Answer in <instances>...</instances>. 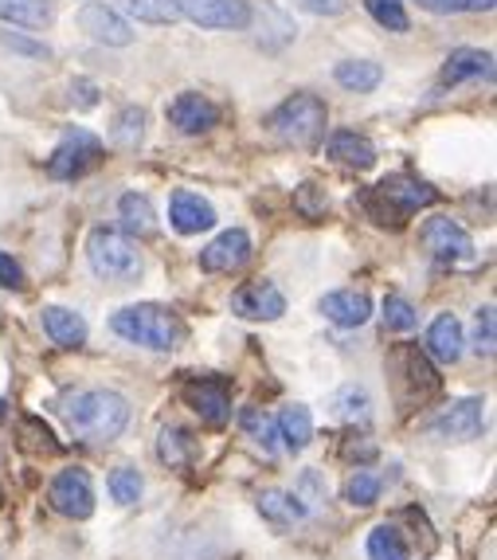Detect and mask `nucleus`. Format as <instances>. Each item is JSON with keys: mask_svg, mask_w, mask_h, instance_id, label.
<instances>
[{"mask_svg": "<svg viewBox=\"0 0 497 560\" xmlns=\"http://www.w3.org/2000/svg\"><path fill=\"white\" fill-rule=\"evenodd\" d=\"M63 416L75 440L110 443V440H118L126 431V423H130V404H126V396L110 393V388H91V393L71 396Z\"/></svg>", "mask_w": 497, "mask_h": 560, "instance_id": "f257e3e1", "label": "nucleus"}, {"mask_svg": "<svg viewBox=\"0 0 497 560\" xmlns=\"http://www.w3.org/2000/svg\"><path fill=\"white\" fill-rule=\"evenodd\" d=\"M110 329L126 341L141 349H157V353H169L177 349V341L185 337V326L173 314L169 306H157V302H141V306H126L110 318Z\"/></svg>", "mask_w": 497, "mask_h": 560, "instance_id": "f03ea898", "label": "nucleus"}, {"mask_svg": "<svg viewBox=\"0 0 497 560\" xmlns=\"http://www.w3.org/2000/svg\"><path fill=\"white\" fill-rule=\"evenodd\" d=\"M439 200V192H435L431 185H423V180L415 177H404V173H395V177H384L380 185H372L365 192V212L372 215L376 224H392L400 228L404 220H412L419 208L435 205Z\"/></svg>", "mask_w": 497, "mask_h": 560, "instance_id": "7ed1b4c3", "label": "nucleus"}, {"mask_svg": "<svg viewBox=\"0 0 497 560\" xmlns=\"http://www.w3.org/2000/svg\"><path fill=\"white\" fill-rule=\"evenodd\" d=\"M267 126H271L282 141H291V145H301V150H306V145H318V141L326 138L329 110L318 94L298 91V94H291L286 103L274 106Z\"/></svg>", "mask_w": 497, "mask_h": 560, "instance_id": "20e7f679", "label": "nucleus"}, {"mask_svg": "<svg viewBox=\"0 0 497 560\" xmlns=\"http://www.w3.org/2000/svg\"><path fill=\"white\" fill-rule=\"evenodd\" d=\"M86 262H91V271L106 282H133L141 275V255L133 247V240L118 228H94L86 235Z\"/></svg>", "mask_w": 497, "mask_h": 560, "instance_id": "39448f33", "label": "nucleus"}, {"mask_svg": "<svg viewBox=\"0 0 497 560\" xmlns=\"http://www.w3.org/2000/svg\"><path fill=\"white\" fill-rule=\"evenodd\" d=\"M106 158L103 141L94 138L91 130H83V126H75V130H67L63 138H59L56 153L47 158V177L56 180H79L86 177L91 168H98Z\"/></svg>", "mask_w": 497, "mask_h": 560, "instance_id": "423d86ee", "label": "nucleus"}, {"mask_svg": "<svg viewBox=\"0 0 497 560\" xmlns=\"http://www.w3.org/2000/svg\"><path fill=\"white\" fill-rule=\"evenodd\" d=\"M177 12L197 28L247 32L251 28V0H177Z\"/></svg>", "mask_w": 497, "mask_h": 560, "instance_id": "0eeeda50", "label": "nucleus"}, {"mask_svg": "<svg viewBox=\"0 0 497 560\" xmlns=\"http://www.w3.org/2000/svg\"><path fill=\"white\" fill-rule=\"evenodd\" d=\"M79 28L94 39V44H106V47H130L133 44V28L130 20L122 12H114L110 4L103 0H91L79 9Z\"/></svg>", "mask_w": 497, "mask_h": 560, "instance_id": "6e6552de", "label": "nucleus"}, {"mask_svg": "<svg viewBox=\"0 0 497 560\" xmlns=\"http://www.w3.org/2000/svg\"><path fill=\"white\" fill-rule=\"evenodd\" d=\"M419 240L427 243V252L435 255L439 262H466L474 255V243H470L466 228H459L451 215H431L423 224Z\"/></svg>", "mask_w": 497, "mask_h": 560, "instance_id": "1a4fd4ad", "label": "nucleus"}, {"mask_svg": "<svg viewBox=\"0 0 497 560\" xmlns=\"http://www.w3.org/2000/svg\"><path fill=\"white\" fill-rule=\"evenodd\" d=\"M185 400L192 404L200 420L212 423V428H224L232 420V388L220 376H200V381L185 384Z\"/></svg>", "mask_w": 497, "mask_h": 560, "instance_id": "9d476101", "label": "nucleus"}, {"mask_svg": "<svg viewBox=\"0 0 497 560\" xmlns=\"http://www.w3.org/2000/svg\"><path fill=\"white\" fill-rule=\"evenodd\" d=\"M51 505L59 514L75 517V522H86L94 514V486L91 475L83 467H67L63 475L51 482Z\"/></svg>", "mask_w": 497, "mask_h": 560, "instance_id": "9b49d317", "label": "nucleus"}, {"mask_svg": "<svg viewBox=\"0 0 497 560\" xmlns=\"http://www.w3.org/2000/svg\"><path fill=\"white\" fill-rule=\"evenodd\" d=\"M251 259V235L244 228H227L200 252V267L208 275H232Z\"/></svg>", "mask_w": 497, "mask_h": 560, "instance_id": "f8f14e48", "label": "nucleus"}, {"mask_svg": "<svg viewBox=\"0 0 497 560\" xmlns=\"http://www.w3.org/2000/svg\"><path fill=\"white\" fill-rule=\"evenodd\" d=\"M232 310L247 322H274L286 314V299L274 282H247L232 294Z\"/></svg>", "mask_w": 497, "mask_h": 560, "instance_id": "ddd939ff", "label": "nucleus"}, {"mask_svg": "<svg viewBox=\"0 0 497 560\" xmlns=\"http://www.w3.org/2000/svg\"><path fill=\"white\" fill-rule=\"evenodd\" d=\"M165 114H169L173 126H177L180 133H188V138H197V133H208L220 121V106L212 103L208 94H200V91L177 94Z\"/></svg>", "mask_w": 497, "mask_h": 560, "instance_id": "4468645a", "label": "nucleus"}, {"mask_svg": "<svg viewBox=\"0 0 497 560\" xmlns=\"http://www.w3.org/2000/svg\"><path fill=\"white\" fill-rule=\"evenodd\" d=\"M169 224L177 228L180 235H200V232H208V228H216V208L208 205L200 192L177 188L169 200Z\"/></svg>", "mask_w": 497, "mask_h": 560, "instance_id": "2eb2a0df", "label": "nucleus"}, {"mask_svg": "<svg viewBox=\"0 0 497 560\" xmlns=\"http://www.w3.org/2000/svg\"><path fill=\"white\" fill-rule=\"evenodd\" d=\"M486 428V416H482V400H459L451 404V408L442 411L439 420L431 423L435 435H442V440H474L478 431Z\"/></svg>", "mask_w": 497, "mask_h": 560, "instance_id": "dca6fc26", "label": "nucleus"}, {"mask_svg": "<svg viewBox=\"0 0 497 560\" xmlns=\"http://www.w3.org/2000/svg\"><path fill=\"white\" fill-rule=\"evenodd\" d=\"M321 314L341 329H357L372 314V302H368L365 290H333V294L321 299Z\"/></svg>", "mask_w": 497, "mask_h": 560, "instance_id": "f3484780", "label": "nucleus"}, {"mask_svg": "<svg viewBox=\"0 0 497 560\" xmlns=\"http://www.w3.org/2000/svg\"><path fill=\"white\" fill-rule=\"evenodd\" d=\"M466 79H494V56L482 47H454L442 63V83L459 86Z\"/></svg>", "mask_w": 497, "mask_h": 560, "instance_id": "a211bd4d", "label": "nucleus"}, {"mask_svg": "<svg viewBox=\"0 0 497 560\" xmlns=\"http://www.w3.org/2000/svg\"><path fill=\"white\" fill-rule=\"evenodd\" d=\"M392 364H395V369H404V376H400V381L412 384L415 393H419V400H427V396L439 393V373H435L431 361H427V357H423L419 349L400 346L392 353Z\"/></svg>", "mask_w": 497, "mask_h": 560, "instance_id": "6ab92c4d", "label": "nucleus"}, {"mask_svg": "<svg viewBox=\"0 0 497 560\" xmlns=\"http://www.w3.org/2000/svg\"><path fill=\"white\" fill-rule=\"evenodd\" d=\"M326 153L338 161V165H348V168H372L376 165V145L357 130H338L333 138H329Z\"/></svg>", "mask_w": 497, "mask_h": 560, "instance_id": "aec40b11", "label": "nucleus"}, {"mask_svg": "<svg viewBox=\"0 0 497 560\" xmlns=\"http://www.w3.org/2000/svg\"><path fill=\"white\" fill-rule=\"evenodd\" d=\"M462 346H466V337H462L459 318H454V314H439V318L431 322V329H427V353H431L435 361L454 364L462 357Z\"/></svg>", "mask_w": 497, "mask_h": 560, "instance_id": "412c9836", "label": "nucleus"}, {"mask_svg": "<svg viewBox=\"0 0 497 560\" xmlns=\"http://www.w3.org/2000/svg\"><path fill=\"white\" fill-rule=\"evenodd\" d=\"M44 329L47 337L63 349H79L86 346V322L79 318L75 310H63V306H47L44 310Z\"/></svg>", "mask_w": 497, "mask_h": 560, "instance_id": "4be33fe9", "label": "nucleus"}, {"mask_svg": "<svg viewBox=\"0 0 497 560\" xmlns=\"http://www.w3.org/2000/svg\"><path fill=\"white\" fill-rule=\"evenodd\" d=\"M0 20L16 24V28H47L51 0H0Z\"/></svg>", "mask_w": 497, "mask_h": 560, "instance_id": "5701e85b", "label": "nucleus"}, {"mask_svg": "<svg viewBox=\"0 0 497 560\" xmlns=\"http://www.w3.org/2000/svg\"><path fill=\"white\" fill-rule=\"evenodd\" d=\"M118 220L130 235H153L157 232V212H153L150 197H141V192H126L118 200Z\"/></svg>", "mask_w": 497, "mask_h": 560, "instance_id": "b1692460", "label": "nucleus"}, {"mask_svg": "<svg viewBox=\"0 0 497 560\" xmlns=\"http://www.w3.org/2000/svg\"><path fill=\"white\" fill-rule=\"evenodd\" d=\"M333 79H338L345 91L368 94V91H376V86H380L384 71H380V63H372V59H345V63H338Z\"/></svg>", "mask_w": 497, "mask_h": 560, "instance_id": "393cba45", "label": "nucleus"}, {"mask_svg": "<svg viewBox=\"0 0 497 560\" xmlns=\"http://www.w3.org/2000/svg\"><path fill=\"white\" fill-rule=\"evenodd\" d=\"M259 514H263L271 525H279V529H291V525H298L301 517H306V510H301V502L294 494L267 490V494L259 498Z\"/></svg>", "mask_w": 497, "mask_h": 560, "instance_id": "a878e982", "label": "nucleus"}, {"mask_svg": "<svg viewBox=\"0 0 497 560\" xmlns=\"http://www.w3.org/2000/svg\"><path fill=\"white\" fill-rule=\"evenodd\" d=\"M279 440L286 443L291 451H301L306 443L313 440V420H310V408H301V404H291V408L279 416Z\"/></svg>", "mask_w": 497, "mask_h": 560, "instance_id": "bb28decb", "label": "nucleus"}, {"mask_svg": "<svg viewBox=\"0 0 497 560\" xmlns=\"http://www.w3.org/2000/svg\"><path fill=\"white\" fill-rule=\"evenodd\" d=\"M122 9L141 24H177V0H122Z\"/></svg>", "mask_w": 497, "mask_h": 560, "instance_id": "cd10ccee", "label": "nucleus"}, {"mask_svg": "<svg viewBox=\"0 0 497 560\" xmlns=\"http://www.w3.org/2000/svg\"><path fill=\"white\" fill-rule=\"evenodd\" d=\"M368 560H407L404 537L392 529V525H376L368 533Z\"/></svg>", "mask_w": 497, "mask_h": 560, "instance_id": "c85d7f7f", "label": "nucleus"}, {"mask_svg": "<svg viewBox=\"0 0 497 560\" xmlns=\"http://www.w3.org/2000/svg\"><path fill=\"white\" fill-rule=\"evenodd\" d=\"M365 9H368V16H372L376 24H380V28H388V32H407V28H412L404 0H365Z\"/></svg>", "mask_w": 497, "mask_h": 560, "instance_id": "c756f323", "label": "nucleus"}, {"mask_svg": "<svg viewBox=\"0 0 497 560\" xmlns=\"http://www.w3.org/2000/svg\"><path fill=\"white\" fill-rule=\"evenodd\" d=\"M141 138H145V114L138 106H126L118 118H114V141L122 145V150H138Z\"/></svg>", "mask_w": 497, "mask_h": 560, "instance_id": "7c9ffc66", "label": "nucleus"}, {"mask_svg": "<svg viewBox=\"0 0 497 560\" xmlns=\"http://www.w3.org/2000/svg\"><path fill=\"white\" fill-rule=\"evenodd\" d=\"M157 455H161V463H169V467H185L188 458H192V440H188V431H180V428L161 431Z\"/></svg>", "mask_w": 497, "mask_h": 560, "instance_id": "2f4dec72", "label": "nucleus"}, {"mask_svg": "<svg viewBox=\"0 0 497 560\" xmlns=\"http://www.w3.org/2000/svg\"><path fill=\"white\" fill-rule=\"evenodd\" d=\"M141 490H145V482H141V475L133 467H118L110 475V494H114V502L133 505L141 498Z\"/></svg>", "mask_w": 497, "mask_h": 560, "instance_id": "473e14b6", "label": "nucleus"}, {"mask_svg": "<svg viewBox=\"0 0 497 560\" xmlns=\"http://www.w3.org/2000/svg\"><path fill=\"white\" fill-rule=\"evenodd\" d=\"M345 498L353 505H372L376 498H380V475H372V470H357V475L348 478Z\"/></svg>", "mask_w": 497, "mask_h": 560, "instance_id": "72a5a7b5", "label": "nucleus"}, {"mask_svg": "<svg viewBox=\"0 0 497 560\" xmlns=\"http://www.w3.org/2000/svg\"><path fill=\"white\" fill-rule=\"evenodd\" d=\"M415 310L407 299H400V294H392V299H384V326L388 329H400V334H407V329H415Z\"/></svg>", "mask_w": 497, "mask_h": 560, "instance_id": "f704fd0d", "label": "nucleus"}, {"mask_svg": "<svg viewBox=\"0 0 497 560\" xmlns=\"http://www.w3.org/2000/svg\"><path fill=\"white\" fill-rule=\"evenodd\" d=\"M474 349L494 357V306L478 310V326H474Z\"/></svg>", "mask_w": 497, "mask_h": 560, "instance_id": "c9c22d12", "label": "nucleus"}, {"mask_svg": "<svg viewBox=\"0 0 497 560\" xmlns=\"http://www.w3.org/2000/svg\"><path fill=\"white\" fill-rule=\"evenodd\" d=\"M244 428L251 431V435H255L259 443H267V447H271L274 428H271V420H267L263 411H255V408H251V411H244Z\"/></svg>", "mask_w": 497, "mask_h": 560, "instance_id": "e433bc0d", "label": "nucleus"}, {"mask_svg": "<svg viewBox=\"0 0 497 560\" xmlns=\"http://www.w3.org/2000/svg\"><path fill=\"white\" fill-rule=\"evenodd\" d=\"M0 287L4 290H24V271H20V262L12 255L0 252Z\"/></svg>", "mask_w": 497, "mask_h": 560, "instance_id": "4c0bfd02", "label": "nucleus"}, {"mask_svg": "<svg viewBox=\"0 0 497 560\" xmlns=\"http://www.w3.org/2000/svg\"><path fill=\"white\" fill-rule=\"evenodd\" d=\"M71 103H75L79 110L98 106V86H94L91 79H75V83H71Z\"/></svg>", "mask_w": 497, "mask_h": 560, "instance_id": "58836bf2", "label": "nucleus"}, {"mask_svg": "<svg viewBox=\"0 0 497 560\" xmlns=\"http://www.w3.org/2000/svg\"><path fill=\"white\" fill-rule=\"evenodd\" d=\"M294 4L313 12V16H341L348 9V0H294Z\"/></svg>", "mask_w": 497, "mask_h": 560, "instance_id": "ea45409f", "label": "nucleus"}, {"mask_svg": "<svg viewBox=\"0 0 497 560\" xmlns=\"http://www.w3.org/2000/svg\"><path fill=\"white\" fill-rule=\"evenodd\" d=\"M0 44L16 47V51H24V56H36V59H47V47L44 44H28V39L12 36V32H0Z\"/></svg>", "mask_w": 497, "mask_h": 560, "instance_id": "a19ab883", "label": "nucleus"}, {"mask_svg": "<svg viewBox=\"0 0 497 560\" xmlns=\"http://www.w3.org/2000/svg\"><path fill=\"white\" fill-rule=\"evenodd\" d=\"M0 420H4V400H0Z\"/></svg>", "mask_w": 497, "mask_h": 560, "instance_id": "79ce46f5", "label": "nucleus"}]
</instances>
